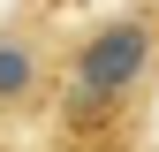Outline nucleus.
I'll use <instances>...</instances> for the list:
<instances>
[{
    "label": "nucleus",
    "mask_w": 159,
    "mask_h": 152,
    "mask_svg": "<svg viewBox=\"0 0 159 152\" xmlns=\"http://www.w3.org/2000/svg\"><path fill=\"white\" fill-rule=\"evenodd\" d=\"M144 84H159V8L114 15L68 53V122L106 129Z\"/></svg>",
    "instance_id": "nucleus-1"
},
{
    "label": "nucleus",
    "mask_w": 159,
    "mask_h": 152,
    "mask_svg": "<svg viewBox=\"0 0 159 152\" xmlns=\"http://www.w3.org/2000/svg\"><path fill=\"white\" fill-rule=\"evenodd\" d=\"M38 84H46V61H38L30 46H15V38H0V107L38 99Z\"/></svg>",
    "instance_id": "nucleus-2"
}]
</instances>
